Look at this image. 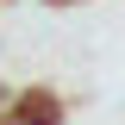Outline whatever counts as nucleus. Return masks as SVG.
Listing matches in <instances>:
<instances>
[{"mask_svg":"<svg viewBox=\"0 0 125 125\" xmlns=\"http://www.w3.org/2000/svg\"><path fill=\"white\" fill-rule=\"evenodd\" d=\"M19 125H50V119H19Z\"/></svg>","mask_w":125,"mask_h":125,"instance_id":"obj_1","label":"nucleus"}]
</instances>
